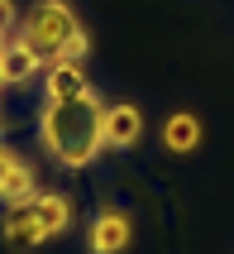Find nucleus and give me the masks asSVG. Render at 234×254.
I'll use <instances>...</instances> for the list:
<instances>
[{"mask_svg": "<svg viewBox=\"0 0 234 254\" xmlns=\"http://www.w3.org/2000/svg\"><path fill=\"white\" fill-rule=\"evenodd\" d=\"M100 115H105V101L96 91H86L77 101H43L39 144L53 154L57 168H91L96 163V154L105 149V139H100Z\"/></svg>", "mask_w": 234, "mask_h": 254, "instance_id": "obj_1", "label": "nucleus"}, {"mask_svg": "<svg viewBox=\"0 0 234 254\" xmlns=\"http://www.w3.org/2000/svg\"><path fill=\"white\" fill-rule=\"evenodd\" d=\"M77 29H82V19H77V10H72L67 0H39V5L19 19V39H24L43 63H53V58H62V48H67V39Z\"/></svg>", "mask_w": 234, "mask_h": 254, "instance_id": "obj_2", "label": "nucleus"}, {"mask_svg": "<svg viewBox=\"0 0 234 254\" xmlns=\"http://www.w3.org/2000/svg\"><path fill=\"white\" fill-rule=\"evenodd\" d=\"M139 134H143V111H139L134 101L105 106V115H100V139H105V149H129V144H139Z\"/></svg>", "mask_w": 234, "mask_h": 254, "instance_id": "obj_3", "label": "nucleus"}, {"mask_svg": "<svg viewBox=\"0 0 234 254\" xmlns=\"http://www.w3.org/2000/svg\"><path fill=\"white\" fill-rule=\"evenodd\" d=\"M129 240H134V226H129V216H124L120 206H105V211L91 221V230H86L91 254H120V250H129Z\"/></svg>", "mask_w": 234, "mask_h": 254, "instance_id": "obj_4", "label": "nucleus"}, {"mask_svg": "<svg viewBox=\"0 0 234 254\" xmlns=\"http://www.w3.org/2000/svg\"><path fill=\"white\" fill-rule=\"evenodd\" d=\"M43 72V58L29 48L19 34L0 43V86H29Z\"/></svg>", "mask_w": 234, "mask_h": 254, "instance_id": "obj_5", "label": "nucleus"}, {"mask_svg": "<svg viewBox=\"0 0 234 254\" xmlns=\"http://www.w3.org/2000/svg\"><path fill=\"white\" fill-rule=\"evenodd\" d=\"M0 235H5V245H10V250H34V245H43L39 216H34V197H29V201H14V206H5Z\"/></svg>", "mask_w": 234, "mask_h": 254, "instance_id": "obj_6", "label": "nucleus"}, {"mask_svg": "<svg viewBox=\"0 0 234 254\" xmlns=\"http://www.w3.org/2000/svg\"><path fill=\"white\" fill-rule=\"evenodd\" d=\"M34 216H39V230L43 240H57V235H67L72 230V197L67 192H39L34 197Z\"/></svg>", "mask_w": 234, "mask_h": 254, "instance_id": "obj_7", "label": "nucleus"}, {"mask_svg": "<svg viewBox=\"0 0 234 254\" xmlns=\"http://www.w3.org/2000/svg\"><path fill=\"white\" fill-rule=\"evenodd\" d=\"M91 91V82H86L82 63H48V72H43V96L48 101H77Z\"/></svg>", "mask_w": 234, "mask_h": 254, "instance_id": "obj_8", "label": "nucleus"}, {"mask_svg": "<svg viewBox=\"0 0 234 254\" xmlns=\"http://www.w3.org/2000/svg\"><path fill=\"white\" fill-rule=\"evenodd\" d=\"M201 115H191V111H172L163 120V149L167 154H196V144H201Z\"/></svg>", "mask_w": 234, "mask_h": 254, "instance_id": "obj_9", "label": "nucleus"}, {"mask_svg": "<svg viewBox=\"0 0 234 254\" xmlns=\"http://www.w3.org/2000/svg\"><path fill=\"white\" fill-rule=\"evenodd\" d=\"M29 197H39V173H34L29 158H19L10 168V178H5V187H0V201L14 206V201H29Z\"/></svg>", "mask_w": 234, "mask_h": 254, "instance_id": "obj_10", "label": "nucleus"}, {"mask_svg": "<svg viewBox=\"0 0 234 254\" xmlns=\"http://www.w3.org/2000/svg\"><path fill=\"white\" fill-rule=\"evenodd\" d=\"M19 158H24V154H14L10 144H0V187H5V178H10V168L19 163Z\"/></svg>", "mask_w": 234, "mask_h": 254, "instance_id": "obj_11", "label": "nucleus"}, {"mask_svg": "<svg viewBox=\"0 0 234 254\" xmlns=\"http://www.w3.org/2000/svg\"><path fill=\"white\" fill-rule=\"evenodd\" d=\"M19 24V10H14V0H0V34H10Z\"/></svg>", "mask_w": 234, "mask_h": 254, "instance_id": "obj_12", "label": "nucleus"}, {"mask_svg": "<svg viewBox=\"0 0 234 254\" xmlns=\"http://www.w3.org/2000/svg\"><path fill=\"white\" fill-rule=\"evenodd\" d=\"M0 125H5V111H0Z\"/></svg>", "mask_w": 234, "mask_h": 254, "instance_id": "obj_13", "label": "nucleus"}, {"mask_svg": "<svg viewBox=\"0 0 234 254\" xmlns=\"http://www.w3.org/2000/svg\"><path fill=\"white\" fill-rule=\"evenodd\" d=\"M0 43H5V34H0Z\"/></svg>", "mask_w": 234, "mask_h": 254, "instance_id": "obj_14", "label": "nucleus"}]
</instances>
